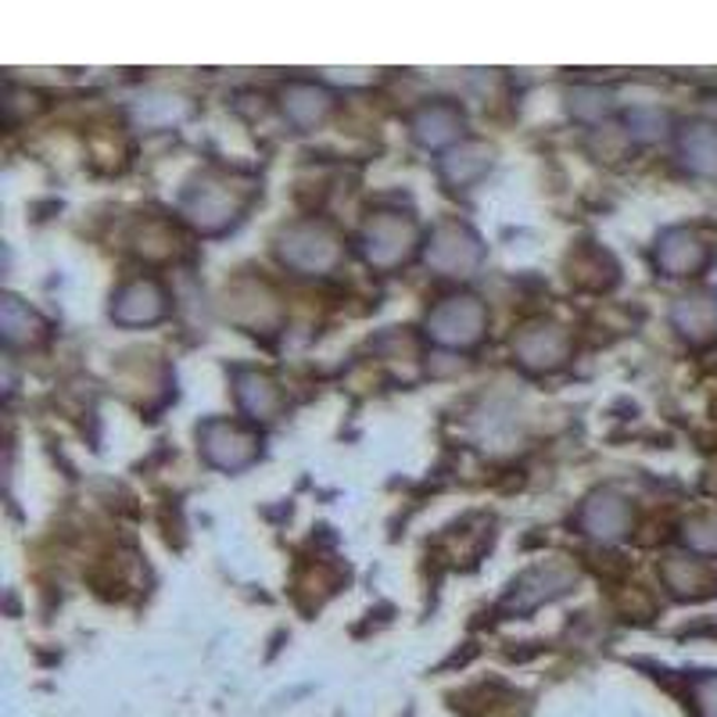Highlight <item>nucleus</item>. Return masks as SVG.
I'll use <instances>...</instances> for the list:
<instances>
[{
    "mask_svg": "<svg viewBox=\"0 0 717 717\" xmlns=\"http://www.w3.org/2000/svg\"><path fill=\"white\" fill-rule=\"evenodd\" d=\"M427 326L434 337L445 341V345H471V341L481 337L485 313H481V305H474V299H452L431 316Z\"/></svg>",
    "mask_w": 717,
    "mask_h": 717,
    "instance_id": "obj_1",
    "label": "nucleus"
},
{
    "mask_svg": "<svg viewBox=\"0 0 717 717\" xmlns=\"http://www.w3.org/2000/svg\"><path fill=\"white\" fill-rule=\"evenodd\" d=\"M252 445H255V438H244L238 427H226V424L205 427V452L220 466H230V471H238V466H244L255 456Z\"/></svg>",
    "mask_w": 717,
    "mask_h": 717,
    "instance_id": "obj_2",
    "label": "nucleus"
},
{
    "mask_svg": "<svg viewBox=\"0 0 717 717\" xmlns=\"http://www.w3.org/2000/svg\"><path fill=\"white\" fill-rule=\"evenodd\" d=\"M366 255L370 262H381V266H392V262L405 259V252H410V241H413V233L410 226H402V223H373L370 233H366Z\"/></svg>",
    "mask_w": 717,
    "mask_h": 717,
    "instance_id": "obj_3",
    "label": "nucleus"
},
{
    "mask_svg": "<svg viewBox=\"0 0 717 717\" xmlns=\"http://www.w3.org/2000/svg\"><path fill=\"white\" fill-rule=\"evenodd\" d=\"M115 316L127 323H148L154 316H162V291L154 284H130L119 294Z\"/></svg>",
    "mask_w": 717,
    "mask_h": 717,
    "instance_id": "obj_4",
    "label": "nucleus"
},
{
    "mask_svg": "<svg viewBox=\"0 0 717 717\" xmlns=\"http://www.w3.org/2000/svg\"><path fill=\"white\" fill-rule=\"evenodd\" d=\"M445 252H448V259L442 262L438 270L460 273V270L471 266V262H477V241L466 238V233H460L456 226H445V230L438 233V244H434L431 252H427V259H442Z\"/></svg>",
    "mask_w": 717,
    "mask_h": 717,
    "instance_id": "obj_5",
    "label": "nucleus"
},
{
    "mask_svg": "<svg viewBox=\"0 0 717 717\" xmlns=\"http://www.w3.org/2000/svg\"><path fill=\"white\" fill-rule=\"evenodd\" d=\"M287 112H291V119H299V122H313V119H320L326 112V98L313 87H299V90H291Z\"/></svg>",
    "mask_w": 717,
    "mask_h": 717,
    "instance_id": "obj_6",
    "label": "nucleus"
}]
</instances>
